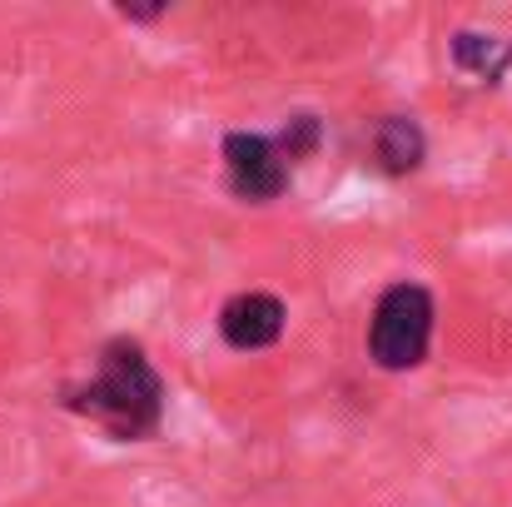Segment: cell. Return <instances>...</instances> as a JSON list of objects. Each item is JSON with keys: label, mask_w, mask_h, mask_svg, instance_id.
Masks as SVG:
<instances>
[{"label": "cell", "mask_w": 512, "mask_h": 507, "mask_svg": "<svg viewBox=\"0 0 512 507\" xmlns=\"http://www.w3.org/2000/svg\"><path fill=\"white\" fill-rule=\"evenodd\" d=\"M65 408L100 423L110 438L120 443H140L160 428L165 418V383L155 373V363L145 358V348L135 338H115L100 348V368L90 383H70Z\"/></svg>", "instance_id": "6da1fadb"}, {"label": "cell", "mask_w": 512, "mask_h": 507, "mask_svg": "<svg viewBox=\"0 0 512 507\" xmlns=\"http://www.w3.org/2000/svg\"><path fill=\"white\" fill-rule=\"evenodd\" d=\"M433 343V294L423 284H393L373 304L368 324V353L388 373H408L428 358Z\"/></svg>", "instance_id": "7a4b0ae2"}, {"label": "cell", "mask_w": 512, "mask_h": 507, "mask_svg": "<svg viewBox=\"0 0 512 507\" xmlns=\"http://www.w3.org/2000/svg\"><path fill=\"white\" fill-rule=\"evenodd\" d=\"M224 165H229V184L239 199L264 204L289 189V160L279 155V145L269 135H249V130L224 135Z\"/></svg>", "instance_id": "3957f363"}, {"label": "cell", "mask_w": 512, "mask_h": 507, "mask_svg": "<svg viewBox=\"0 0 512 507\" xmlns=\"http://www.w3.org/2000/svg\"><path fill=\"white\" fill-rule=\"evenodd\" d=\"M219 334L239 353H259L284 334V304L274 294H234L219 309Z\"/></svg>", "instance_id": "277c9868"}, {"label": "cell", "mask_w": 512, "mask_h": 507, "mask_svg": "<svg viewBox=\"0 0 512 507\" xmlns=\"http://www.w3.org/2000/svg\"><path fill=\"white\" fill-rule=\"evenodd\" d=\"M373 155H378V165L388 169V174H413V169L423 165V155H428L423 125H418L413 115H388V120H378V130H373Z\"/></svg>", "instance_id": "5b68a950"}, {"label": "cell", "mask_w": 512, "mask_h": 507, "mask_svg": "<svg viewBox=\"0 0 512 507\" xmlns=\"http://www.w3.org/2000/svg\"><path fill=\"white\" fill-rule=\"evenodd\" d=\"M453 65L468 70V75L483 80V85H498L512 65V40L478 35V30H458V35H453Z\"/></svg>", "instance_id": "8992f818"}, {"label": "cell", "mask_w": 512, "mask_h": 507, "mask_svg": "<svg viewBox=\"0 0 512 507\" xmlns=\"http://www.w3.org/2000/svg\"><path fill=\"white\" fill-rule=\"evenodd\" d=\"M319 140H324V125H319V115H289L274 145H279V155L294 165V160H309V155L319 150Z\"/></svg>", "instance_id": "52a82bcc"}, {"label": "cell", "mask_w": 512, "mask_h": 507, "mask_svg": "<svg viewBox=\"0 0 512 507\" xmlns=\"http://www.w3.org/2000/svg\"><path fill=\"white\" fill-rule=\"evenodd\" d=\"M125 20H160L165 15V5H115Z\"/></svg>", "instance_id": "ba28073f"}]
</instances>
